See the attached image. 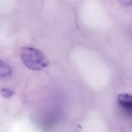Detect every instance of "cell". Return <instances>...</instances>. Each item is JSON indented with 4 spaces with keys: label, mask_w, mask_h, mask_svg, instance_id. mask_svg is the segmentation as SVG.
<instances>
[{
    "label": "cell",
    "mask_w": 132,
    "mask_h": 132,
    "mask_svg": "<svg viewBox=\"0 0 132 132\" xmlns=\"http://www.w3.org/2000/svg\"><path fill=\"white\" fill-rule=\"evenodd\" d=\"M20 56L24 64L32 70H42L48 64V61L42 52L32 47H22Z\"/></svg>",
    "instance_id": "1"
},
{
    "label": "cell",
    "mask_w": 132,
    "mask_h": 132,
    "mask_svg": "<svg viewBox=\"0 0 132 132\" xmlns=\"http://www.w3.org/2000/svg\"><path fill=\"white\" fill-rule=\"evenodd\" d=\"M118 104L125 110L132 112V94L128 93L120 94L117 97Z\"/></svg>",
    "instance_id": "2"
},
{
    "label": "cell",
    "mask_w": 132,
    "mask_h": 132,
    "mask_svg": "<svg viewBox=\"0 0 132 132\" xmlns=\"http://www.w3.org/2000/svg\"><path fill=\"white\" fill-rule=\"evenodd\" d=\"M11 73L10 67L4 61L0 60V77H6Z\"/></svg>",
    "instance_id": "3"
},
{
    "label": "cell",
    "mask_w": 132,
    "mask_h": 132,
    "mask_svg": "<svg viewBox=\"0 0 132 132\" xmlns=\"http://www.w3.org/2000/svg\"><path fill=\"white\" fill-rule=\"evenodd\" d=\"M0 94L4 97H9L14 94L13 90L8 88H2L0 89Z\"/></svg>",
    "instance_id": "4"
},
{
    "label": "cell",
    "mask_w": 132,
    "mask_h": 132,
    "mask_svg": "<svg viewBox=\"0 0 132 132\" xmlns=\"http://www.w3.org/2000/svg\"><path fill=\"white\" fill-rule=\"evenodd\" d=\"M119 2L123 5L129 6H132V0H118Z\"/></svg>",
    "instance_id": "5"
}]
</instances>
